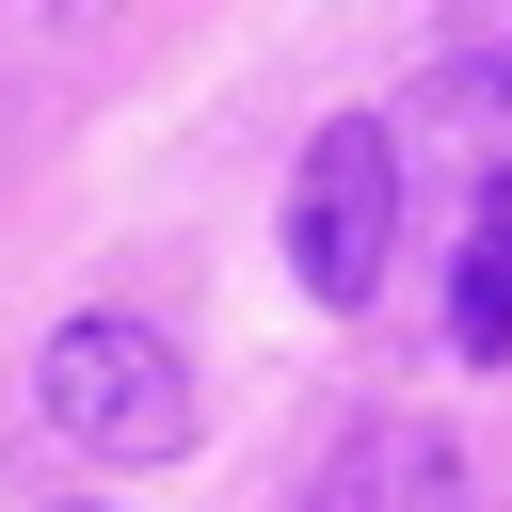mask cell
<instances>
[{
    "instance_id": "obj_5",
    "label": "cell",
    "mask_w": 512,
    "mask_h": 512,
    "mask_svg": "<svg viewBox=\"0 0 512 512\" xmlns=\"http://www.w3.org/2000/svg\"><path fill=\"white\" fill-rule=\"evenodd\" d=\"M448 48H464L480 80H512V0H448Z\"/></svg>"
},
{
    "instance_id": "obj_4",
    "label": "cell",
    "mask_w": 512,
    "mask_h": 512,
    "mask_svg": "<svg viewBox=\"0 0 512 512\" xmlns=\"http://www.w3.org/2000/svg\"><path fill=\"white\" fill-rule=\"evenodd\" d=\"M448 352H512V208H480L464 224V272H448Z\"/></svg>"
},
{
    "instance_id": "obj_1",
    "label": "cell",
    "mask_w": 512,
    "mask_h": 512,
    "mask_svg": "<svg viewBox=\"0 0 512 512\" xmlns=\"http://www.w3.org/2000/svg\"><path fill=\"white\" fill-rule=\"evenodd\" d=\"M32 416H48L64 448H96V464H176V448H192V352H176L160 320L96 304V320H64V336L32 352Z\"/></svg>"
},
{
    "instance_id": "obj_2",
    "label": "cell",
    "mask_w": 512,
    "mask_h": 512,
    "mask_svg": "<svg viewBox=\"0 0 512 512\" xmlns=\"http://www.w3.org/2000/svg\"><path fill=\"white\" fill-rule=\"evenodd\" d=\"M384 240H400V144H384V112H336L304 144V176H288V256H304L320 304H368Z\"/></svg>"
},
{
    "instance_id": "obj_6",
    "label": "cell",
    "mask_w": 512,
    "mask_h": 512,
    "mask_svg": "<svg viewBox=\"0 0 512 512\" xmlns=\"http://www.w3.org/2000/svg\"><path fill=\"white\" fill-rule=\"evenodd\" d=\"M368 496H384V448H352V464H320V480H304V512H368Z\"/></svg>"
},
{
    "instance_id": "obj_3",
    "label": "cell",
    "mask_w": 512,
    "mask_h": 512,
    "mask_svg": "<svg viewBox=\"0 0 512 512\" xmlns=\"http://www.w3.org/2000/svg\"><path fill=\"white\" fill-rule=\"evenodd\" d=\"M128 0H0V96H48V80H80V48L112 32Z\"/></svg>"
}]
</instances>
